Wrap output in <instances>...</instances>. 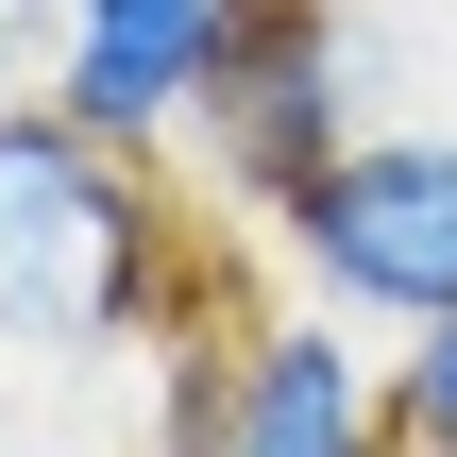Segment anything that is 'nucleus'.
Returning a JSON list of instances; mask_svg holds the SVG:
<instances>
[{"mask_svg": "<svg viewBox=\"0 0 457 457\" xmlns=\"http://www.w3.org/2000/svg\"><path fill=\"white\" fill-rule=\"evenodd\" d=\"M390 424H407V457H457V322L390 339Z\"/></svg>", "mask_w": 457, "mask_h": 457, "instance_id": "obj_6", "label": "nucleus"}, {"mask_svg": "<svg viewBox=\"0 0 457 457\" xmlns=\"http://www.w3.org/2000/svg\"><path fill=\"white\" fill-rule=\"evenodd\" d=\"M187 322V220L153 153L85 136L51 85L0 102V356H136Z\"/></svg>", "mask_w": 457, "mask_h": 457, "instance_id": "obj_1", "label": "nucleus"}, {"mask_svg": "<svg viewBox=\"0 0 457 457\" xmlns=\"http://www.w3.org/2000/svg\"><path fill=\"white\" fill-rule=\"evenodd\" d=\"M34 51H51V0H0V102H34V85H51Z\"/></svg>", "mask_w": 457, "mask_h": 457, "instance_id": "obj_7", "label": "nucleus"}, {"mask_svg": "<svg viewBox=\"0 0 457 457\" xmlns=\"http://www.w3.org/2000/svg\"><path fill=\"white\" fill-rule=\"evenodd\" d=\"M153 457H407L373 322L305 305V322H254L237 356H187V407Z\"/></svg>", "mask_w": 457, "mask_h": 457, "instance_id": "obj_4", "label": "nucleus"}, {"mask_svg": "<svg viewBox=\"0 0 457 457\" xmlns=\"http://www.w3.org/2000/svg\"><path fill=\"white\" fill-rule=\"evenodd\" d=\"M237 34H254V0H51V102L119 153H170V136H204Z\"/></svg>", "mask_w": 457, "mask_h": 457, "instance_id": "obj_5", "label": "nucleus"}, {"mask_svg": "<svg viewBox=\"0 0 457 457\" xmlns=\"http://www.w3.org/2000/svg\"><path fill=\"white\" fill-rule=\"evenodd\" d=\"M373 119H390V17H373V0H254L237 68H220V102H204V170H220V204L271 220V204L322 187Z\"/></svg>", "mask_w": 457, "mask_h": 457, "instance_id": "obj_3", "label": "nucleus"}, {"mask_svg": "<svg viewBox=\"0 0 457 457\" xmlns=\"http://www.w3.org/2000/svg\"><path fill=\"white\" fill-rule=\"evenodd\" d=\"M271 237L339 322H390V339L457 322V119H373L322 187L271 204Z\"/></svg>", "mask_w": 457, "mask_h": 457, "instance_id": "obj_2", "label": "nucleus"}]
</instances>
